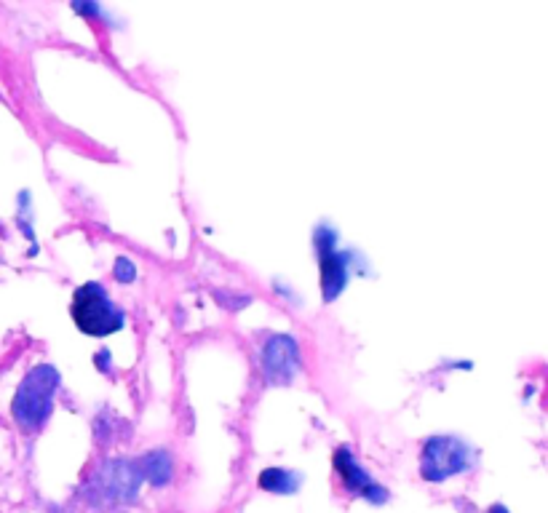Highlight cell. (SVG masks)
<instances>
[{"label": "cell", "mask_w": 548, "mask_h": 513, "mask_svg": "<svg viewBox=\"0 0 548 513\" xmlns=\"http://www.w3.org/2000/svg\"><path fill=\"white\" fill-rule=\"evenodd\" d=\"M257 484L265 492H273V495H292L300 487V476L284 471V468H268V471L260 473Z\"/></svg>", "instance_id": "obj_6"}, {"label": "cell", "mask_w": 548, "mask_h": 513, "mask_svg": "<svg viewBox=\"0 0 548 513\" xmlns=\"http://www.w3.org/2000/svg\"><path fill=\"white\" fill-rule=\"evenodd\" d=\"M70 316H73V324L89 337H107V334L121 332L126 324L123 310L110 300L105 286L97 281H89L75 289Z\"/></svg>", "instance_id": "obj_1"}, {"label": "cell", "mask_w": 548, "mask_h": 513, "mask_svg": "<svg viewBox=\"0 0 548 513\" xmlns=\"http://www.w3.org/2000/svg\"><path fill=\"white\" fill-rule=\"evenodd\" d=\"M332 465H335L337 476L343 481V487L356 497H367L372 503H383L385 500V489L377 487L375 481L369 479V473L361 468L356 460H353L351 449L348 447H337L335 455H332Z\"/></svg>", "instance_id": "obj_5"}, {"label": "cell", "mask_w": 548, "mask_h": 513, "mask_svg": "<svg viewBox=\"0 0 548 513\" xmlns=\"http://www.w3.org/2000/svg\"><path fill=\"white\" fill-rule=\"evenodd\" d=\"M316 249H319L321 294H324V302H332L337 294L343 292L345 281H348V268H345L348 260L335 252V236L327 230L316 233Z\"/></svg>", "instance_id": "obj_4"}, {"label": "cell", "mask_w": 548, "mask_h": 513, "mask_svg": "<svg viewBox=\"0 0 548 513\" xmlns=\"http://www.w3.org/2000/svg\"><path fill=\"white\" fill-rule=\"evenodd\" d=\"M492 513H508V511H503L500 505H495V508H492Z\"/></svg>", "instance_id": "obj_7"}, {"label": "cell", "mask_w": 548, "mask_h": 513, "mask_svg": "<svg viewBox=\"0 0 548 513\" xmlns=\"http://www.w3.org/2000/svg\"><path fill=\"white\" fill-rule=\"evenodd\" d=\"M59 385V375L51 367H38L25 377L14 396V417L25 431H38L51 412V396Z\"/></svg>", "instance_id": "obj_2"}, {"label": "cell", "mask_w": 548, "mask_h": 513, "mask_svg": "<svg viewBox=\"0 0 548 513\" xmlns=\"http://www.w3.org/2000/svg\"><path fill=\"white\" fill-rule=\"evenodd\" d=\"M471 465V447L455 436H434L423 444L420 473L426 481H444Z\"/></svg>", "instance_id": "obj_3"}]
</instances>
